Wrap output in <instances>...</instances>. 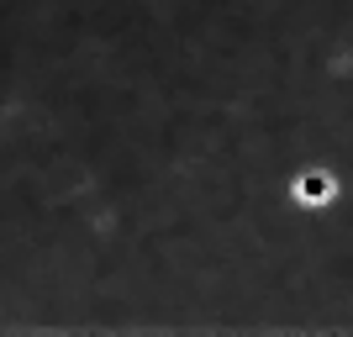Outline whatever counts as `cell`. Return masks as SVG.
I'll return each instance as SVG.
<instances>
[{
  "label": "cell",
  "mask_w": 353,
  "mask_h": 337,
  "mask_svg": "<svg viewBox=\"0 0 353 337\" xmlns=\"http://www.w3.org/2000/svg\"><path fill=\"white\" fill-rule=\"evenodd\" d=\"M295 195H301V201H327V195H332V174H306L295 185Z\"/></svg>",
  "instance_id": "cell-1"
}]
</instances>
